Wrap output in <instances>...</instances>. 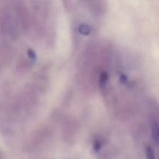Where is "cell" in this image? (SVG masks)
<instances>
[{"mask_svg":"<svg viewBox=\"0 0 159 159\" xmlns=\"http://www.w3.org/2000/svg\"><path fill=\"white\" fill-rule=\"evenodd\" d=\"M119 80L120 83L123 84H126L128 83V78L127 76L125 74H121L119 77Z\"/></svg>","mask_w":159,"mask_h":159,"instance_id":"6","label":"cell"},{"mask_svg":"<svg viewBox=\"0 0 159 159\" xmlns=\"http://www.w3.org/2000/svg\"><path fill=\"white\" fill-rule=\"evenodd\" d=\"M101 142L99 141H98V140L94 142V150L98 152V151H99L101 149Z\"/></svg>","mask_w":159,"mask_h":159,"instance_id":"7","label":"cell"},{"mask_svg":"<svg viewBox=\"0 0 159 159\" xmlns=\"http://www.w3.org/2000/svg\"><path fill=\"white\" fill-rule=\"evenodd\" d=\"M78 32L82 35H88L91 32V27L86 23L81 24L78 27Z\"/></svg>","mask_w":159,"mask_h":159,"instance_id":"2","label":"cell"},{"mask_svg":"<svg viewBox=\"0 0 159 159\" xmlns=\"http://www.w3.org/2000/svg\"><path fill=\"white\" fill-rule=\"evenodd\" d=\"M27 55L32 60H35L36 59V54L35 52L32 49V48H29L27 50Z\"/></svg>","mask_w":159,"mask_h":159,"instance_id":"5","label":"cell"},{"mask_svg":"<svg viewBox=\"0 0 159 159\" xmlns=\"http://www.w3.org/2000/svg\"><path fill=\"white\" fill-rule=\"evenodd\" d=\"M145 155L147 159H155L154 150L150 146L147 147L145 149Z\"/></svg>","mask_w":159,"mask_h":159,"instance_id":"4","label":"cell"},{"mask_svg":"<svg viewBox=\"0 0 159 159\" xmlns=\"http://www.w3.org/2000/svg\"><path fill=\"white\" fill-rule=\"evenodd\" d=\"M107 80H108V75L107 74V73L106 72L101 73L99 77V83H100L101 87L104 88L106 86Z\"/></svg>","mask_w":159,"mask_h":159,"instance_id":"3","label":"cell"},{"mask_svg":"<svg viewBox=\"0 0 159 159\" xmlns=\"http://www.w3.org/2000/svg\"><path fill=\"white\" fill-rule=\"evenodd\" d=\"M152 136L154 142L159 145V124L153 122L152 125Z\"/></svg>","mask_w":159,"mask_h":159,"instance_id":"1","label":"cell"}]
</instances>
